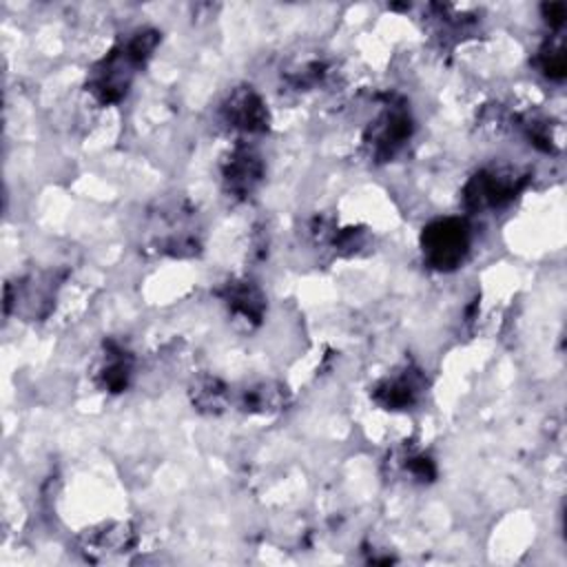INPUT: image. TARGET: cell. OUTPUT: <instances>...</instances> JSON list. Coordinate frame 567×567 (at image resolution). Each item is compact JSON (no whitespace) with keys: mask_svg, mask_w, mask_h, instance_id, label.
<instances>
[{"mask_svg":"<svg viewBox=\"0 0 567 567\" xmlns=\"http://www.w3.org/2000/svg\"><path fill=\"white\" fill-rule=\"evenodd\" d=\"M159 42V33L153 29H142L133 33L124 44L106 53L93 69L86 82V91L100 104L120 102L133 82V75L151 58Z\"/></svg>","mask_w":567,"mask_h":567,"instance_id":"1","label":"cell"},{"mask_svg":"<svg viewBox=\"0 0 567 567\" xmlns=\"http://www.w3.org/2000/svg\"><path fill=\"white\" fill-rule=\"evenodd\" d=\"M425 261L436 270H454L470 250V228L461 217H445L427 224L421 233Z\"/></svg>","mask_w":567,"mask_h":567,"instance_id":"2","label":"cell"},{"mask_svg":"<svg viewBox=\"0 0 567 567\" xmlns=\"http://www.w3.org/2000/svg\"><path fill=\"white\" fill-rule=\"evenodd\" d=\"M527 175L516 168H485L478 171L463 190L465 208L470 210H485V208H498L512 202L520 188L525 186Z\"/></svg>","mask_w":567,"mask_h":567,"instance_id":"3","label":"cell"},{"mask_svg":"<svg viewBox=\"0 0 567 567\" xmlns=\"http://www.w3.org/2000/svg\"><path fill=\"white\" fill-rule=\"evenodd\" d=\"M412 135V117L403 106H388L368 128L365 144L379 162L392 159Z\"/></svg>","mask_w":567,"mask_h":567,"instance_id":"4","label":"cell"},{"mask_svg":"<svg viewBox=\"0 0 567 567\" xmlns=\"http://www.w3.org/2000/svg\"><path fill=\"white\" fill-rule=\"evenodd\" d=\"M224 122L241 133H261L268 128V109L259 93L250 86H239L221 104Z\"/></svg>","mask_w":567,"mask_h":567,"instance_id":"5","label":"cell"},{"mask_svg":"<svg viewBox=\"0 0 567 567\" xmlns=\"http://www.w3.org/2000/svg\"><path fill=\"white\" fill-rule=\"evenodd\" d=\"M58 279L55 272H44L40 277H27L22 284H18L16 295L7 288L4 290V312L11 310V303H16V310L31 317L42 319L51 310V303L55 299Z\"/></svg>","mask_w":567,"mask_h":567,"instance_id":"6","label":"cell"},{"mask_svg":"<svg viewBox=\"0 0 567 567\" xmlns=\"http://www.w3.org/2000/svg\"><path fill=\"white\" fill-rule=\"evenodd\" d=\"M423 388H425V379L421 370L408 365L396 374H390L383 381H379L377 388L372 390V399L383 410H408L419 401Z\"/></svg>","mask_w":567,"mask_h":567,"instance_id":"7","label":"cell"},{"mask_svg":"<svg viewBox=\"0 0 567 567\" xmlns=\"http://www.w3.org/2000/svg\"><path fill=\"white\" fill-rule=\"evenodd\" d=\"M221 177L230 195L248 197L264 177V162L252 148L239 146L224 159Z\"/></svg>","mask_w":567,"mask_h":567,"instance_id":"8","label":"cell"},{"mask_svg":"<svg viewBox=\"0 0 567 567\" xmlns=\"http://www.w3.org/2000/svg\"><path fill=\"white\" fill-rule=\"evenodd\" d=\"M215 295L233 315H239L252 323L261 321L266 310V297L250 279H228L215 290Z\"/></svg>","mask_w":567,"mask_h":567,"instance_id":"9","label":"cell"},{"mask_svg":"<svg viewBox=\"0 0 567 567\" xmlns=\"http://www.w3.org/2000/svg\"><path fill=\"white\" fill-rule=\"evenodd\" d=\"M133 372V357L122 346L109 341L102 363L95 372V381L106 392H122L126 390Z\"/></svg>","mask_w":567,"mask_h":567,"instance_id":"10","label":"cell"},{"mask_svg":"<svg viewBox=\"0 0 567 567\" xmlns=\"http://www.w3.org/2000/svg\"><path fill=\"white\" fill-rule=\"evenodd\" d=\"M284 388L275 385V383H259V385H250L246 388L239 399L237 405L244 412H255V414H266L272 410H281L284 405Z\"/></svg>","mask_w":567,"mask_h":567,"instance_id":"11","label":"cell"},{"mask_svg":"<svg viewBox=\"0 0 567 567\" xmlns=\"http://www.w3.org/2000/svg\"><path fill=\"white\" fill-rule=\"evenodd\" d=\"M190 396H193V405L197 410L219 412L230 401V388L226 383H221L219 379H215V377H204L193 385Z\"/></svg>","mask_w":567,"mask_h":567,"instance_id":"12","label":"cell"},{"mask_svg":"<svg viewBox=\"0 0 567 567\" xmlns=\"http://www.w3.org/2000/svg\"><path fill=\"white\" fill-rule=\"evenodd\" d=\"M133 545V532L128 525H104L100 532L91 534L86 547L91 551H122Z\"/></svg>","mask_w":567,"mask_h":567,"instance_id":"13","label":"cell"},{"mask_svg":"<svg viewBox=\"0 0 567 567\" xmlns=\"http://www.w3.org/2000/svg\"><path fill=\"white\" fill-rule=\"evenodd\" d=\"M538 66L547 78L563 80L565 71H567V60H565L563 47H551V44L543 47L538 53Z\"/></svg>","mask_w":567,"mask_h":567,"instance_id":"14","label":"cell"},{"mask_svg":"<svg viewBox=\"0 0 567 567\" xmlns=\"http://www.w3.org/2000/svg\"><path fill=\"white\" fill-rule=\"evenodd\" d=\"M405 470L419 478V481H432L436 476V467H434V461L430 456H423V454H412L405 458Z\"/></svg>","mask_w":567,"mask_h":567,"instance_id":"15","label":"cell"},{"mask_svg":"<svg viewBox=\"0 0 567 567\" xmlns=\"http://www.w3.org/2000/svg\"><path fill=\"white\" fill-rule=\"evenodd\" d=\"M543 16L545 20L549 22V27L558 29L563 27L565 18H567V7L563 2H549V4H543Z\"/></svg>","mask_w":567,"mask_h":567,"instance_id":"16","label":"cell"}]
</instances>
